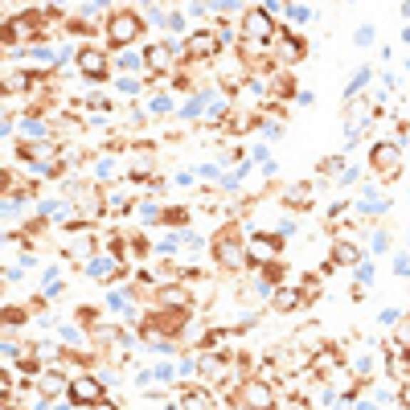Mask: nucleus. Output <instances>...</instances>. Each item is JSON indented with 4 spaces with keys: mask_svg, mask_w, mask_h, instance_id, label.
<instances>
[{
    "mask_svg": "<svg viewBox=\"0 0 410 410\" xmlns=\"http://www.w3.org/2000/svg\"><path fill=\"white\" fill-rule=\"evenodd\" d=\"M140 29H144V16H140V13H131V9H115L111 21H107V41H111L115 49L131 46V41L140 37Z\"/></svg>",
    "mask_w": 410,
    "mask_h": 410,
    "instance_id": "1",
    "label": "nucleus"
},
{
    "mask_svg": "<svg viewBox=\"0 0 410 410\" xmlns=\"http://www.w3.org/2000/svg\"><path fill=\"white\" fill-rule=\"evenodd\" d=\"M238 402H242L246 410H275V390H271L267 377H255V381H246L242 386Z\"/></svg>",
    "mask_w": 410,
    "mask_h": 410,
    "instance_id": "2",
    "label": "nucleus"
},
{
    "mask_svg": "<svg viewBox=\"0 0 410 410\" xmlns=\"http://www.w3.org/2000/svg\"><path fill=\"white\" fill-rule=\"evenodd\" d=\"M213 259L222 262V267H226V271H242L246 262V246L238 242V238H222V242L213 246Z\"/></svg>",
    "mask_w": 410,
    "mask_h": 410,
    "instance_id": "3",
    "label": "nucleus"
},
{
    "mask_svg": "<svg viewBox=\"0 0 410 410\" xmlns=\"http://www.w3.org/2000/svg\"><path fill=\"white\" fill-rule=\"evenodd\" d=\"M70 398L78 402V406H95V402H103V381L98 377H74L70 381Z\"/></svg>",
    "mask_w": 410,
    "mask_h": 410,
    "instance_id": "4",
    "label": "nucleus"
},
{
    "mask_svg": "<svg viewBox=\"0 0 410 410\" xmlns=\"http://www.w3.org/2000/svg\"><path fill=\"white\" fill-rule=\"evenodd\" d=\"M374 168H377V177H386V180H394L398 177V168H402V160H398V148L394 144H374Z\"/></svg>",
    "mask_w": 410,
    "mask_h": 410,
    "instance_id": "5",
    "label": "nucleus"
},
{
    "mask_svg": "<svg viewBox=\"0 0 410 410\" xmlns=\"http://www.w3.org/2000/svg\"><path fill=\"white\" fill-rule=\"evenodd\" d=\"M246 33H250L255 41H271V37H275L271 9H250V13H246Z\"/></svg>",
    "mask_w": 410,
    "mask_h": 410,
    "instance_id": "6",
    "label": "nucleus"
},
{
    "mask_svg": "<svg viewBox=\"0 0 410 410\" xmlns=\"http://www.w3.org/2000/svg\"><path fill=\"white\" fill-rule=\"evenodd\" d=\"M275 255H279V238H271V234H255L250 246H246L250 262H275Z\"/></svg>",
    "mask_w": 410,
    "mask_h": 410,
    "instance_id": "7",
    "label": "nucleus"
},
{
    "mask_svg": "<svg viewBox=\"0 0 410 410\" xmlns=\"http://www.w3.org/2000/svg\"><path fill=\"white\" fill-rule=\"evenodd\" d=\"M78 70L86 78H103L107 74V53L103 49H78Z\"/></svg>",
    "mask_w": 410,
    "mask_h": 410,
    "instance_id": "8",
    "label": "nucleus"
},
{
    "mask_svg": "<svg viewBox=\"0 0 410 410\" xmlns=\"http://www.w3.org/2000/svg\"><path fill=\"white\" fill-rule=\"evenodd\" d=\"M185 49H189V53H193V58H213V53H217V49H222V41H217V37H213V33H193V37H189V41H185Z\"/></svg>",
    "mask_w": 410,
    "mask_h": 410,
    "instance_id": "9",
    "label": "nucleus"
},
{
    "mask_svg": "<svg viewBox=\"0 0 410 410\" xmlns=\"http://www.w3.org/2000/svg\"><path fill=\"white\" fill-rule=\"evenodd\" d=\"M337 365H341V349H332V344L312 353V374H332Z\"/></svg>",
    "mask_w": 410,
    "mask_h": 410,
    "instance_id": "10",
    "label": "nucleus"
},
{
    "mask_svg": "<svg viewBox=\"0 0 410 410\" xmlns=\"http://www.w3.org/2000/svg\"><path fill=\"white\" fill-rule=\"evenodd\" d=\"M197 374L201 377H210V381H226V361L222 357H210V353H205V357H197Z\"/></svg>",
    "mask_w": 410,
    "mask_h": 410,
    "instance_id": "11",
    "label": "nucleus"
},
{
    "mask_svg": "<svg viewBox=\"0 0 410 410\" xmlns=\"http://www.w3.org/2000/svg\"><path fill=\"white\" fill-rule=\"evenodd\" d=\"M180 410H213V394L210 390H185L180 394Z\"/></svg>",
    "mask_w": 410,
    "mask_h": 410,
    "instance_id": "12",
    "label": "nucleus"
},
{
    "mask_svg": "<svg viewBox=\"0 0 410 410\" xmlns=\"http://www.w3.org/2000/svg\"><path fill=\"white\" fill-rule=\"evenodd\" d=\"M78 213L82 217H103V197H98V189L78 193Z\"/></svg>",
    "mask_w": 410,
    "mask_h": 410,
    "instance_id": "13",
    "label": "nucleus"
},
{
    "mask_svg": "<svg viewBox=\"0 0 410 410\" xmlns=\"http://www.w3.org/2000/svg\"><path fill=\"white\" fill-rule=\"evenodd\" d=\"M304 304V292H295V287H279L275 292V312H295Z\"/></svg>",
    "mask_w": 410,
    "mask_h": 410,
    "instance_id": "14",
    "label": "nucleus"
},
{
    "mask_svg": "<svg viewBox=\"0 0 410 410\" xmlns=\"http://www.w3.org/2000/svg\"><path fill=\"white\" fill-rule=\"evenodd\" d=\"M283 205H292V210H308V205H312V189H304V185L283 189Z\"/></svg>",
    "mask_w": 410,
    "mask_h": 410,
    "instance_id": "15",
    "label": "nucleus"
},
{
    "mask_svg": "<svg viewBox=\"0 0 410 410\" xmlns=\"http://www.w3.org/2000/svg\"><path fill=\"white\" fill-rule=\"evenodd\" d=\"M148 66H152V70H168V66H173V49H168V46H152V49H148Z\"/></svg>",
    "mask_w": 410,
    "mask_h": 410,
    "instance_id": "16",
    "label": "nucleus"
},
{
    "mask_svg": "<svg viewBox=\"0 0 410 410\" xmlns=\"http://www.w3.org/2000/svg\"><path fill=\"white\" fill-rule=\"evenodd\" d=\"M349 111H353V128H361V123L374 115V107H369L365 98H353V103H349Z\"/></svg>",
    "mask_w": 410,
    "mask_h": 410,
    "instance_id": "17",
    "label": "nucleus"
},
{
    "mask_svg": "<svg viewBox=\"0 0 410 410\" xmlns=\"http://www.w3.org/2000/svg\"><path fill=\"white\" fill-rule=\"evenodd\" d=\"M394 344H398V349H410V316H402V320L394 324Z\"/></svg>",
    "mask_w": 410,
    "mask_h": 410,
    "instance_id": "18",
    "label": "nucleus"
},
{
    "mask_svg": "<svg viewBox=\"0 0 410 410\" xmlns=\"http://www.w3.org/2000/svg\"><path fill=\"white\" fill-rule=\"evenodd\" d=\"M361 255H357V246H349V242H337V262H344V267H353Z\"/></svg>",
    "mask_w": 410,
    "mask_h": 410,
    "instance_id": "19",
    "label": "nucleus"
},
{
    "mask_svg": "<svg viewBox=\"0 0 410 410\" xmlns=\"http://www.w3.org/2000/svg\"><path fill=\"white\" fill-rule=\"evenodd\" d=\"M295 349H312L316 353V328H299L295 332Z\"/></svg>",
    "mask_w": 410,
    "mask_h": 410,
    "instance_id": "20",
    "label": "nucleus"
},
{
    "mask_svg": "<svg viewBox=\"0 0 410 410\" xmlns=\"http://www.w3.org/2000/svg\"><path fill=\"white\" fill-rule=\"evenodd\" d=\"M164 222H168V226H185V222H189V210H185V205H173V210H164Z\"/></svg>",
    "mask_w": 410,
    "mask_h": 410,
    "instance_id": "21",
    "label": "nucleus"
},
{
    "mask_svg": "<svg viewBox=\"0 0 410 410\" xmlns=\"http://www.w3.org/2000/svg\"><path fill=\"white\" fill-rule=\"evenodd\" d=\"M406 369H410V361L402 357V353H394V357H390V374L394 377H406Z\"/></svg>",
    "mask_w": 410,
    "mask_h": 410,
    "instance_id": "22",
    "label": "nucleus"
},
{
    "mask_svg": "<svg viewBox=\"0 0 410 410\" xmlns=\"http://www.w3.org/2000/svg\"><path fill=\"white\" fill-rule=\"evenodd\" d=\"M135 213H140L144 222H156V217H164V210H160V205H152V201H144V205H140Z\"/></svg>",
    "mask_w": 410,
    "mask_h": 410,
    "instance_id": "23",
    "label": "nucleus"
},
{
    "mask_svg": "<svg viewBox=\"0 0 410 410\" xmlns=\"http://www.w3.org/2000/svg\"><path fill=\"white\" fill-rule=\"evenodd\" d=\"M275 95H283V98L295 95V86H292V78H287V74H279V78H275Z\"/></svg>",
    "mask_w": 410,
    "mask_h": 410,
    "instance_id": "24",
    "label": "nucleus"
},
{
    "mask_svg": "<svg viewBox=\"0 0 410 410\" xmlns=\"http://www.w3.org/2000/svg\"><path fill=\"white\" fill-rule=\"evenodd\" d=\"M58 390H62L58 374H46V377H41V394H58Z\"/></svg>",
    "mask_w": 410,
    "mask_h": 410,
    "instance_id": "25",
    "label": "nucleus"
},
{
    "mask_svg": "<svg viewBox=\"0 0 410 410\" xmlns=\"http://www.w3.org/2000/svg\"><path fill=\"white\" fill-rule=\"evenodd\" d=\"M287 16H292V21H295V25H299V21H308V9H304V4H295V9H287Z\"/></svg>",
    "mask_w": 410,
    "mask_h": 410,
    "instance_id": "26",
    "label": "nucleus"
},
{
    "mask_svg": "<svg viewBox=\"0 0 410 410\" xmlns=\"http://www.w3.org/2000/svg\"><path fill=\"white\" fill-rule=\"evenodd\" d=\"M25 320V312H16V308H4V324H21Z\"/></svg>",
    "mask_w": 410,
    "mask_h": 410,
    "instance_id": "27",
    "label": "nucleus"
},
{
    "mask_svg": "<svg viewBox=\"0 0 410 410\" xmlns=\"http://www.w3.org/2000/svg\"><path fill=\"white\" fill-rule=\"evenodd\" d=\"M164 304H185V292H177V287H168V292H164Z\"/></svg>",
    "mask_w": 410,
    "mask_h": 410,
    "instance_id": "28",
    "label": "nucleus"
},
{
    "mask_svg": "<svg viewBox=\"0 0 410 410\" xmlns=\"http://www.w3.org/2000/svg\"><path fill=\"white\" fill-rule=\"evenodd\" d=\"M119 91H123V95H135L140 86H135V78H123V82H119Z\"/></svg>",
    "mask_w": 410,
    "mask_h": 410,
    "instance_id": "29",
    "label": "nucleus"
}]
</instances>
